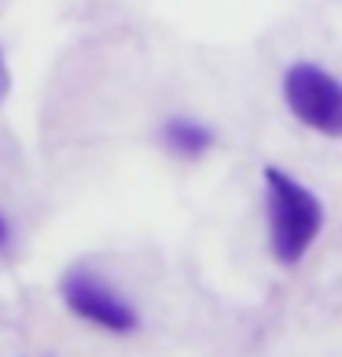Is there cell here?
Instances as JSON below:
<instances>
[{
	"label": "cell",
	"mask_w": 342,
	"mask_h": 357,
	"mask_svg": "<svg viewBox=\"0 0 342 357\" xmlns=\"http://www.w3.org/2000/svg\"><path fill=\"white\" fill-rule=\"evenodd\" d=\"M265 214L272 258L287 269L298 266L324 229L320 195L291 174H283L280 166H265Z\"/></svg>",
	"instance_id": "1"
},
{
	"label": "cell",
	"mask_w": 342,
	"mask_h": 357,
	"mask_svg": "<svg viewBox=\"0 0 342 357\" xmlns=\"http://www.w3.org/2000/svg\"><path fill=\"white\" fill-rule=\"evenodd\" d=\"M283 100L313 133L342 140V82L317 63H295L283 74Z\"/></svg>",
	"instance_id": "2"
},
{
	"label": "cell",
	"mask_w": 342,
	"mask_h": 357,
	"mask_svg": "<svg viewBox=\"0 0 342 357\" xmlns=\"http://www.w3.org/2000/svg\"><path fill=\"white\" fill-rule=\"evenodd\" d=\"M63 302L81 321L100 324L107 332H133L137 328V310L88 269H70L63 276Z\"/></svg>",
	"instance_id": "3"
},
{
	"label": "cell",
	"mask_w": 342,
	"mask_h": 357,
	"mask_svg": "<svg viewBox=\"0 0 342 357\" xmlns=\"http://www.w3.org/2000/svg\"><path fill=\"white\" fill-rule=\"evenodd\" d=\"M162 144L180 158H199L214 148V129H206L195 118H169L162 126Z\"/></svg>",
	"instance_id": "4"
},
{
	"label": "cell",
	"mask_w": 342,
	"mask_h": 357,
	"mask_svg": "<svg viewBox=\"0 0 342 357\" xmlns=\"http://www.w3.org/2000/svg\"><path fill=\"white\" fill-rule=\"evenodd\" d=\"M11 92V74H8V63H4V48H0V103L8 100Z\"/></svg>",
	"instance_id": "5"
},
{
	"label": "cell",
	"mask_w": 342,
	"mask_h": 357,
	"mask_svg": "<svg viewBox=\"0 0 342 357\" xmlns=\"http://www.w3.org/2000/svg\"><path fill=\"white\" fill-rule=\"evenodd\" d=\"M0 247H8V221L0 218Z\"/></svg>",
	"instance_id": "6"
}]
</instances>
